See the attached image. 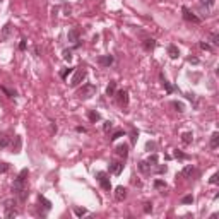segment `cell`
<instances>
[{
	"instance_id": "cell-1",
	"label": "cell",
	"mask_w": 219,
	"mask_h": 219,
	"mask_svg": "<svg viewBox=\"0 0 219 219\" xmlns=\"http://www.w3.org/2000/svg\"><path fill=\"white\" fill-rule=\"evenodd\" d=\"M27 175H29L27 168L21 170V173L17 175V178H15V182H14V187H12L14 193L19 197V200H21V202H24V200H26V197H27V187H26Z\"/></svg>"
},
{
	"instance_id": "cell-2",
	"label": "cell",
	"mask_w": 219,
	"mask_h": 219,
	"mask_svg": "<svg viewBox=\"0 0 219 219\" xmlns=\"http://www.w3.org/2000/svg\"><path fill=\"white\" fill-rule=\"evenodd\" d=\"M96 178H98V182H99L101 188H103L104 192H110V190H112V183H110V178H108V175L104 173V171H98V173H96Z\"/></svg>"
},
{
	"instance_id": "cell-3",
	"label": "cell",
	"mask_w": 219,
	"mask_h": 219,
	"mask_svg": "<svg viewBox=\"0 0 219 219\" xmlns=\"http://www.w3.org/2000/svg\"><path fill=\"white\" fill-rule=\"evenodd\" d=\"M94 93H96V87H94L93 84H84L82 86V89L77 93V96L82 98V99H87V98L94 96Z\"/></svg>"
},
{
	"instance_id": "cell-4",
	"label": "cell",
	"mask_w": 219,
	"mask_h": 219,
	"mask_svg": "<svg viewBox=\"0 0 219 219\" xmlns=\"http://www.w3.org/2000/svg\"><path fill=\"white\" fill-rule=\"evenodd\" d=\"M182 15L185 21H188V23H193V24H200V17H197L193 12H190L187 7H182Z\"/></svg>"
},
{
	"instance_id": "cell-5",
	"label": "cell",
	"mask_w": 219,
	"mask_h": 219,
	"mask_svg": "<svg viewBox=\"0 0 219 219\" xmlns=\"http://www.w3.org/2000/svg\"><path fill=\"white\" fill-rule=\"evenodd\" d=\"M84 79H86V70H84V69H79V70H75L74 77H72L70 86H72V87H77V86L81 84V82L84 81Z\"/></svg>"
},
{
	"instance_id": "cell-6",
	"label": "cell",
	"mask_w": 219,
	"mask_h": 219,
	"mask_svg": "<svg viewBox=\"0 0 219 219\" xmlns=\"http://www.w3.org/2000/svg\"><path fill=\"white\" fill-rule=\"evenodd\" d=\"M116 94V101L120 103V106H127L128 104V91L127 89H120Z\"/></svg>"
},
{
	"instance_id": "cell-7",
	"label": "cell",
	"mask_w": 219,
	"mask_h": 219,
	"mask_svg": "<svg viewBox=\"0 0 219 219\" xmlns=\"http://www.w3.org/2000/svg\"><path fill=\"white\" fill-rule=\"evenodd\" d=\"M98 63H99L101 67H110L113 63V57L112 55H101V57H98Z\"/></svg>"
},
{
	"instance_id": "cell-8",
	"label": "cell",
	"mask_w": 219,
	"mask_h": 219,
	"mask_svg": "<svg viewBox=\"0 0 219 219\" xmlns=\"http://www.w3.org/2000/svg\"><path fill=\"white\" fill-rule=\"evenodd\" d=\"M110 171L118 176V175L123 171V163H120V161H113V163L110 164Z\"/></svg>"
},
{
	"instance_id": "cell-9",
	"label": "cell",
	"mask_w": 219,
	"mask_h": 219,
	"mask_svg": "<svg viewBox=\"0 0 219 219\" xmlns=\"http://www.w3.org/2000/svg\"><path fill=\"white\" fill-rule=\"evenodd\" d=\"M125 197H127V188H125V187H122V185L116 187V188H115V199H116V200L122 202Z\"/></svg>"
},
{
	"instance_id": "cell-10",
	"label": "cell",
	"mask_w": 219,
	"mask_h": 219,
	"mask_svg": "<svg viewBox=\"0 0 219 219\" xmlns=\"http://www.w3.org/2000/svg\"><path fill=\"white\" fill-rule=\"evenodd\" d=\"M79 36H81V33H79L77 27H72V29L69 31V34H67V38H69V41H70V43H77Z\"/></svg>"
},
{
	"instance_id": "cell-11",
	"label": "cell",
	"mask_w": 219,
	"mask_h": 219,
	"mask_svg": "<svg viewBox=\"0 0 219 219\" xmlns=\"http://www.w3.org/2000/svg\"><path fill=\"white\" fill-rule=\"evenodd\" d=\"M142 46H144L145 52H151V50H154V46H156V40H152V38H145V40L142 41Z\"/></svg>"
},
{
	"instance_id": "cell-12",
	"label": "cell",
	"mask_w": 219,
	"mask_h": 219,
	"mask_svg": "<svg viewBox=\"0 0 219 219\" xmlns=\"http://www.w3.org/2000/svg\"><path fill=\"white\" fill-rule=\"evenodd\" d=\"M151 166H152V164H149L147 161H139V163H137L139 171H141V173H144V175L151 173Z\"/></svg>"
},
{
	"instance_id": "cell-13",
	"label": "cell",
	"mask_w": 219,
	"mask_h": 219,
	"mask_svg": "<svg viewBox=\"0 0 219 219\" xmlns=\"http://www.w3.org/2000/svg\"><path fill=\"white\" fill-rule=\"evenodd\" d=\"M116 154H118V156H122L123 159H125V158L128 156V145H127V144L116 145Z\"/></svg>"
},
{
	"instance_id": "cell-14",
	"label": "cell",
	"mask_w": 219,
	"mask_h": 219,
	"mask_svg": "<svg viewBox=\"0 0 219 219\" xmlns=\"http://www.w3.org/2000/svg\"><path fill=\"white\" fill-rule=\"evenodd\" d=\"M168 55L171 57V58H178L180 57V50L176 45H168Z\"/></svg>"
},
{
	"instance_id": "cell-15",
	"label": "cell",
	"mask_w": 219,
	"mask_h": 219,
	"mask_svg": "<svg viewBox=\"0 0 219 219\" xmlns=\"http://www.w3.org/2000/svg\"><path fill=\"white\" fill-rule=\"evenodd\" d=\"M115 93H116V82L110 81V84L106 87V96H115Z\"/></svg>"
},
{
	"instance_id": "cell-16",
	"label": "cell",
	"mask_w": 219,
	"mask_h": 219,
	"mask_svg": "<svg viewBox=\"0 0 219 219\" xmlns=\"http://www.w3.org/2000/svg\"><path fill=\"white\" fill-rule=\"evenodd\" d=\"M182 141H183V144H192L193 134H192V132H183V134H182Z\"/></svg>"
},
{
	"instance_id": "cell-17",
	"label": "cell",
	"mask_w": 219,
	"mask_h": 219,
	"mask_svg": "<svg viewBox=\"0 0 219 219\" xmlns=\"http://www.w3.org/2000/svg\"><path fill=\"white\" fill-rule=\"evenodd\" d=\"M38 200H40V204L43 205V207H45L46 211H50V209H52V202H50L48 199H45L43 195H40V197H38Z\"/></svg>"
},
{
	"instance_id": "cell-18",
	"label": "cell",
	"mask_w": 219,
	"mask_h": 219,
	"mask_svg": "<svg viewBox=\"0 0 219 219\" xmlns=\"http://www.w3.org/2000/svg\"><path fill=\"white\" fill-rule=\"evenodd\" d=\"M87 116H89V120L93 123H96V122H99V120H101V115L98 112H94V110H91V112L87 113Z\"/></svg>"
},
{
	"instance_id": "cell-19",
	"label": "cell",
	"mask_w": 219,
	"mask_h": 219,
	"mask_svg": "<svg viewBox=\"0 0 219 219\" xmlns=\"http://www.w3.org/2000/svg\"><path fill=\"white\" fill-rule=\"evenodd\" d=\"M217 145H219V134H217V132H214V134L211 135V147L217 149Z\"/></svg>"
},
{
	"instance_id": "cell-20",
	"label": "cell",
	"mask_w": 219,
	"mask_h": 219,
	"mask_svg": "<svg viewBox=\"0 0 219 219\" xmlns=\"http://www.w3.org/2000/svg\"><path fill=\"white\" fill-rule=\"evenodd\" d=\"M192 173H193V166H192V164H188V166L183 168L180 175H182V176H185V178H188V176H192Z\"/></svg>"
},
{
	"instance_id": "cell-21",
	"label": "cell",
	"mask_w": 219,
	"mask_h": 219,
	"mask_svg": "<svg viewBox=\"0 0 219 219\" xmlns=\"http://www.w3.org/2000/svg\"><path fill=\"white\" fill-rule=\"evenodd\" d=\"M9 144H11V139L5 134H0V147H7Z\"/></svg>"
},
{
	"instance_id": "cell-22",
	"label": "cell",
	"mask_w": 219,
	"mask_h": 219,
	"mask_svg": "<svg viewBox=\"0 0 219 219\" xmlns=\"http://www.w3.org/2000/svg\"><path fill=\"white\" fill-rule=\"evenodd\" d=\"M161 81H163V86H164V89H166V93H168V94L173 93V87H171V84L166 81V79H164V75H163V74H161Z\"/></svg>"
},
{
	"instance_id": "cell-23",
	"label": "cell",
	"mask_w": 219,
	"mask_h": 219,
	"mask_svg": "<svg viewBox=\"0 0 219 219\" xmlns=\"http://www.w3.org/2000/svg\"><path fill=\"white\" fill-rule=\"evenodd\" d=\"M21 145H23V139H21V135H15V144H14V152H19V151H21Z\"/></svg>"
},
{
	"instance_id": "cell-24",
	"label": "cell",
	"mask_w": 219,
	"mask_h": 219,
	"mask_svg": "<svg viewBox=\"0 0 219 219\" xmlns=\"http://www.w3.org/2000/svg\"><path fill=\"white\" fill-rule=\"evenodd\" d=\"M171 106L173 108H176V112H185V106H183V103H180V101H173V103H171Z\"/></svg>"
},
{
	"instance_id": "cell-25",
	"label": "cell",
	"mask_w": 219,
	"mask_h": 219,
	"mask_svg": "<svg viewBox=\"0 0 219 219\" xmlns=\"http://www.w3.org/2000/svg\"><path fill=\"white\" fill-rule=\"evenodd\" d=\"M9 34H11V24H5V26H4V33H2V40H7Z\"/></svg>"
},
{
	"instance_id": "cell-26",
	"label": "cell",
	"mask_w": 219,
	"mask_h": 219,
	"mask_svg": "<svg viewBox=\"0 0 219 219\" xmlns=\"http://www.w3.org/2000/svg\"><path fill=\"white\" fill-rule=\"evenodd\" d=\"M72 72H74V69H70V67H69V69H63V70L60 72V77H62V79H67L69 74H72Z\"/></svg>"
},
{
	"instance_id": "cell-27",
	"label": "cell",
	"mask_w": 219,
	"mask_h": 219,
	"mask_svg": "<svg viewBox=\"0 0 219 219\" xmlns=\"http://www.w3.org/2000/svg\"><path fill=\"white\" fill-rule=\"evenodd\" d=\"M123 135H125V132H123V130H116V132H113V135L110 139H112V141H116V139L123 137Z\"/></svg>"
},
{
	"instance_id": "cell-28",
	"label": "cell",
	"mask_w": 219,
	"mask_h": 219,
	"mask_svg": "<svg viewBox=\"0 0 219 219\" xmlns=\"http://www.w3.org/2000/svg\"><path fill=\"white\" fill-rule=\"evenodd\" d=\"M137 135H139V132L135 128L130 130V141H132V144H135V142H137Z\"/></svg>"
},
{
	"instance_id": "cell-29",
	"label": "cell",
	"mask_w": 219,
	"mask_h": 219,
	"mask_svg": "<svg viewBox=\"0 0 219 219\" xmlns=\"http://www.w3.org/2000/svg\"><path fill=\"white\" fill-rule=\"evenodd\" d=\"M2 91H4L7 96H11V98H14V96H17V93L15 91H12V89H9V87H5V86H2Z\"/></svg>"
},
{
	"instance_id": "cell-30",
	"label": "cell",
	"mask_w": 219,
	"mask_h": 219,
	"mask_svg": "<svg viewBox=\"0 0 219 219\" xmlns=\"http://www.w3.org/2000/svg\"><path fill=\"white\" fill-rule=\"evenodd\" d=\"M74 214H75V216H77V217H81V216H84V214H87V211H86V209H84V207H82V209H81V207H75V209H74Z\"/></svg>"
},
{
	"instance_id": "cell-31",
	"label": "cell",
	"mask_w": 219,
	"mask_h": 219,
	"mask_svg": "<svg viewBox=\"0 0 219 219\" xmlns=\"http://www.w3.org/2000/svg\"><path fill=\"white\" fill-rule=\"evenodd\" d=\"M156 147H158L156 142H152V141H149L147 144H145V151H149V152H151V151H156Z\"/></svg>"
},
{
	"instance_id": "cell-32",
	"label": "cell",
	"mask_w": 219,
	"mask_h": 219,
	"mask_svg": "<svg viewBox=\"0 0 219 219\" xmlns=\"http://www.w3.org/2000/svg\"><path fill=\"white\" fill-rule=\"evenodd\" d=\"M154 188H166L164 180H154Z\"/></svg>"
},
{
	"instance_id": "cell-33",
	"label": "cell",
	"mask_w": 219,
	"mask_h": 219,
	"mask_svg": "<svg viewBox=\"0 0 219 219\" xmlns=\"http://www.w3.org/2000/svg\"><path fill=\"white\" fill-rule=\"evenodd\" d=\"M192 202H193V195H192V193H190V195H185L182 199V204H192Z\"/></svg>"
},
{
	"instance_id": "cell-34",
	"label": "cell",
	"mask_w": 219,
	"mask_h": 219,
	"mask_svg": "<svg viewBox=\"0 0 219 219\" xmlns=\"http://www.w3.org/2000/svg\"><path fill=\"white\" fill-rule=\"evenodd\" d=\"M113 128V122H110V120H108V122H104V125H103V130H104V132H106V134H108V132H110V130H112Z\"/></svg>"
},
{
	"instance_id": "cell-35",
	"label": "cell",
	"mask_w": 219,
	"mask_h": 219,
	"mask_svg": "<svg viewBox=\"0 0 219 219\" xmlns=\"http://www.w3.org/2000/svg\"><path fill=\"white\" fill-rule=\"evenodd\" d=\"M175 158H176V159H187V154H183L182 151H175Z\"/></svg>"
},
{
	"instance_id": "cell-36",
	"label": "cell",
	"mask_w": 219,
	"mask_h": 219,
	"mask_svg": "<svg viewBox=\"0 0 219 219\" xmlns=\"http://www.w3.org/2000/svg\"><path fill=\"white\" fill-rule=\"evenodd\" d=\"M63 58L67 60V62H70V60H72V52H70V50H63Z\"/></svg>"
},
{
	"instance_id": "cell-37",
	"label": "cell",
	"mask_w": 219,
	"mask_h": 219,
	"mask_svg": "<svg viewBox=\"0 0 219 219\" xmlns=\"http://www.w3.org/2000/svg\"><path fill=\"white\" fill-rule=\"evenodd\" d=\"M147 163L149 164H158V156H156V154H151L149 159H147Z\"/></svg>"
},
{
	"instance_id": "cell-38",
	"label": "cell",
	"mask_w": 219,
	"mask_h": 219,
	"mask_svg": "<svg viewBox=\"0 0 219 219\" xmlns=\"http://www.w3.org/2000/svg\"><path fill=\"white\" fill-rule=\"evenodd\" d=\"M144 212H145V214H151V212H152V204H149V202H147V204H144Z\"/></svg>"
},
{
	"instance_id": "cell-39",
	"label": "cell",
	"mask_w": 219,
	"mask_h": 219,
	"mask_svg": "<svg viewBox=\"0 0 219 219\" xmlns=\"http://www.w3.org/2000/svg\"><path fill=\"white\" fill-rule=\"evenodd\" d=\"M209 182H211L212 185H216V183L219 182V175H217V173H214V175H212V176H211V180H209Z\"/></svg>"
},
{
	"instance_id": "cell-40",
	"label": "cell",
	"mask_w": 219,
	"mask_h": 219,
	"mask_svg": "<svg viewBox=\"0 0 219 219\" xmlns=\"http://www.w3.org/2000/svg\"><path fill=\"white\" fill-rule=\"evenodd\" d=\"M15 214H17V212H15V211H12V209H7V211H5V217H9V219H11V217H14Z\"/></svg>"
},
{
	"instance_id": "cell-41",
	"label": "cell",
	"mask_w": 219,
	"mask_h": 219,
	"mask_svg": "<svg viewBox=\"0 0 219 219\" xmlns=\"http://www.w3.org/2000/svg\"><path fill=\"white\" fill-rule=\"evenodd\" d=\"M211 41L214 43V45H219V36H217V33L211 34Z\"/></svg>"
},
{
	"instance_id": "cell-42",
	"label": "cell",
	"mask_w": 219,
	"mask_h": 219,
	"mask_svg": "<svg viewBox=\"0 0 219 219\" xmlns=\"http://www.w3.org/2000/svg\"><path fill=\"white\" fill-rule=\"evenodd\" d=\"M7 170H9V164L7 163H0V171H2V173H5Z\"/></svg>"
},
{
	"instance_id": "cell-43",
	"label": "cell",
	"mask_w": 219,
	"mask_h": 219,
	"mask_svg": "<svg viewBox=\"0 0 219 219\" xmlns=\"http://www.w3.org/2000/svg\"><path fill=\"white\" fill-rule=\"evenodd\" d=\"M19 50H21V52L26 50V40H21V43H19Z\"/></svg>"
},
{
	"instance_id": "cell-44",
	"label": "cell",
	"mask_w": 219,
	"mask_h": 219,
	"mask_svg": "<svg viewBox=\"0 0 219 219\" xmlns=\"http://www.w3.org/2000/svg\"><path fill=\"white\" fill-rule=\"evenodd\" d=\"M200 48L202 50H207V52H209V50H212L211 45H207V43H200Z\"/></svg>"
},
{
	"instance_id": "cell-45",
	"label": "cell",
	"mask_w": 219,
	"mask_h": 219,
	"mask_svg": "<svg viewBox=\"0 0 219 219\" xmlns=\"http://www.w3.org/2000/svg\"><path fill=\"white\" fill-rule=\"evenodd\" d=\"M166 170H168L166 166H159V168H158V173H159V175L161 173H166Z\"/></svg>"
},
{
	"instance_id": "cell-46",
	"label": "cell",
	"mask_w": 219,
	"mask_h": 219,
	"mask_svg": "<svg viewBox=\"0 0 219 219\" xmlns=\"http://www.w3.org/2000/svg\"><path fill=\"white\" fill-rule=\"evenodd\" d=\"M188 62H190V63H199V58H195V57H190Z\"/></svg>"
},
{
	"instance_id": "cell-47",
	"label": "cell",
	"mask_w": 219,
	"mask_h": 219,
	"mask_svg": "<svg viewBox=\"0 0 219 219\" xmlns=\"http://www.w3.org/2000/svg\"><path fill=\"white\" fill-rule=\"evenodd\" d=\"M75 130H77V132H82V134L86 132V128H84V127H75Z\"/></svg>"
},
{
	"instance_id": "cell-48",
	"label": "cell",
	"mask_w": 219,
	"mask_h": 219,
	"mask_svg": "<svg viewBox=\"0 0 219 219\" xmlns=\"http://www.w3.org/2000/svg\"><path fill=\"white\" fill-rule=\"evenodd\" d=\"M212 2H214V0H212Z\"/></svg>"
},
{
	"instance_id": "cell-49",
	"label": "cell",
	"mask_w": 219,
	"mask_h": 219,
	"mask_svg": "<svg viewBox=\"0 0 219 219\" xmlns=\"http://www.w3.org/2000/svg\"><path fill=\"white\" fill-rule=\"evenodd\" d=\"M0 2H2V0H0Z\"/></svg>"
}]
</instances>
